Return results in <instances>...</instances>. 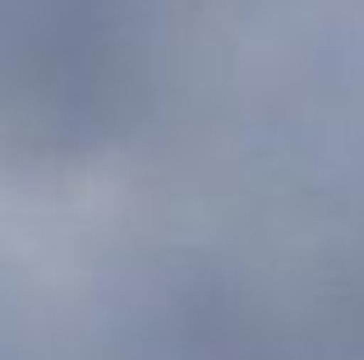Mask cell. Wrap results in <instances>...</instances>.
Listing matches in <instances>:
<instances>
[{"mask_svg": "<svg viewBox=\"0 0 364 360\" xmlns=\"http://www.w3.org/2000/svg\"><path fill=\"white\" fill-rule=\"evenodd\" d=\"M337 5H341V0H337Z\"/></svg>", "mask_w": 364, "mask_h": 360, "instance_id": "obj_1", "label": "cell"}]
</instances>
